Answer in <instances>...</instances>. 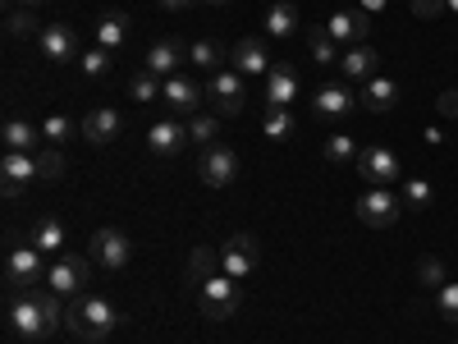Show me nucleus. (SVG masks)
I'll return each mask as SVG.
<instances>
[{
  "mask_svg": "<svg viewBox=\"0 0 458 344\" xmlns=\"http://www.w3.org/2000/svg\"><path fill=\"white\" fill-rule=\"evenodd\" d=\"M353 106H358V97L349 88H339V83L317 88V97H312V110L321 115V120H344V115H353Z\"/></svg>",
  "mask_w": 458,
  "mask_h": 344,
  "instance_id": "obj_23",
  "label": "nucleus"
},
{
  "mask_svg": "<svg viewBox=\"0 0 458 344\" xmlns=\"http://www.w3.org/2000/svg\"><path fill=\"white\" fill-rule=\"evenodd\" d=\"M220 271V248H193V257H188V285H202Z\"/></svg>",
  "mask_w": 458,
  "mask_h": 344,
  "instance_id": "obj_28",
  "label": "nucleus"
},
{
  "mask_svg": "<svg viewBox=\"0 0 458 344\" xmlns=\"http://www.w3.org/2000/svg\"><path fill=\"white\" fill-rule=\"evenodd\" d=\"M37 170H42V179H47V184L64 179V151H60V147L42 151V157H37Z\"/></svg>",
  "mask_w": 458,
  "mask_h": 344,
  "instance_id": "obj_37",
  "label": "nucleus"
},
{
  "mask_svg": "<svg viewBox=\"0 0 458 344\" xmlns=\"http://www.w3.org/2000/svg\"><path fill=\"white\" fill-rule=\"evenodd\" d=\"M261 129H266V138H276V142H284V138H293V115L289 110H266V120H261Z\"/></svg>",
  "mask_w": 458,
  "mask_h": 344,
  "instance_id": "obj_36",
  "label": "nucleus"
},
{
  "mask_svg": "<svg viewBox=\"0 0 458 344\" xmlns=\"http://www.w3.org/2000/svg\"><path fill=\"white\" fill-rule=\"evenodd\" d=\"M161 101L174 110V115H202V101H207V88L202 83H193L188 73H174V79H165V88H161Z\"/></svg>",
  "mask_w": 458,
  "mask_h": 344,
  "instance_id": "obj_13",
  "label": "nucleus"
},
{
  "mask_svg": "<svg viewBox=\"0 0 458 344\" xmlns=\"http://www.w3.org/2000/svg\"><path fill=\"white\" fill-rule=\"evenodd\" d=\"M5 313H10V331L19 340H47L64 326V308H60V294L51 289H37V285H19L5 289Z\"/></svg>",
  "mask_w": 458,
  "mask_h": 344,
  "instance_id": "obj_1",
  "label": "nucleus"
},
{
  "mask_svg": "<svg viewBox=\"0 0 458 344\" xmlns=\"http://www.w3.org/2000/svg\"><path fill=\"white\" fill-rule=\"evenodd\" d=\"M42 138H47L51 147H64V142L73 138V125L64 120V115H51V120L42 125Z\"/></svg>",
  "mask_w": 458,
  "mask_h": 344,
  "instance_id": "obj_39",
  "label": "nucleus"
},
{
  "mask_svg": "<svg viewBox=\"0 0 458 344\" xmlns=\"http://www.w3.org/2000/svg\"><path fill=\"white\" fill-rule=\"evenodd\" d=\"M5 5H10V10H37L42 0H5Z\"/></svg>",
  "mask_w": 458,
  "mask_h": 344,
  "instance_id": "obj_45",
  "label": "nucleus"
},
{
  "mask_svg": "<svg viewBox=\"0 0 458 344\" xmlns=\"http://www.w3.org/2000/svg\"><path fill=\"white\" fill-rule=\"evenodd\" d=\"M198 175H202V184H207V188H229V184L239 179V151H234V147H225V142L202 147Z\"/></svg>",
  "mask_w": 458,
  "mask_h": 344,
  "instance_id": "obj_8",
  "label": "nucleus"
},
{
  "mask_svg": "<svg viewBox=\"0 0 458 344\" xmlns=\"http://www.w3.org/2000/svg\"><path fill=\"white\" fill-rule=\"evenodd\" d=\"M436 313L458 326V285H440V289H436Z\"/></svg>",
  "mask_w": 458,
  "mask_h": 344,
  "instance_id": "obj_38",
  "label": "nucleus"
},
{
  "mask_svg": "<svg viewBox=\"0 0 458 344\" xmlns=\"http://www.w3.org/2000/svg\"><path fill=\"white\" fill-rule=\"evenodd\" d=\"M157 5H161V10H170V14H183L188 5H198V0H157Z\"/></svg>",
  "mask_w": 458,
  "mask_h": 344,
  "instance_id": "obj_44",
  "label": "nucleus"
},
{
  "mask_svg": "<svg viewBox=\"0 0 458 344\" xmlns=\"http://www.w3.org/2000/svg\"><path fill=\"white\" fill-rule=\"evenodd\" d=\"M114 326H120V308L110 298H97V294H79L64 313V331L83 344H101Z\"/></svg>",
  "mask_w": 458,
  "mask_h": 344,
  "instance_id": "obj_2",
  "label": "nucleus"
},
{
  "mask_svg": "<svg viewBox=\"0 0 458 344\" xmlns=\"http://www.w3.org/2000/svg\"><path fill=\"white\" fill-rule=\"evenodd\" d=\"M110 56H114V51H106V47H92V51H83V56H79L83 79H106V73H110Z\"/></svg>",
  "mask_w": 458,
  "mask_h": 344,
  "instance_id": "obj_35",
  "label": "nucleus"
},
{
  "mask_svg": "<svg viewBox=\"0 0 458 344\" xmlns=\"http://www.w3.org/2000/svg\"><path fill=\"white\" fill-rule=\"evenodd\" d=\"M37 51H42L51 64L79 60V28H69V23H47L42 37H37Z\"/></svg>",
  "mask_w": 458,
  "mask_h": 344,
  "instance_id": "obj_14",
  "label": "nucleus"
},
{
  "mask_svg": "<svg viewBox=\"0 0 458 344\" xmlns=\"http://www.w3.org/2000/svg\"><path fill=\"white\" fill-rule=\"evenodd\" d=\"M271 51H266V37H257V32H248V37H239V47H234V69L239 73H271Z\"/></svg>",
  "mask_w": 458,
  "mask_h": 344,
  "instance_id": "obj_20",
  "label": "nucleus"
},
{
  "mask_svg": "<svg viewBox=\"0 0 458 344\" xmlns=\"http://www.w3.org/2000/svg\"><path fill=\"white\" fill-rule=\"evenodd\" d=\"M449 10V0H412V14L417 19H436V14H445Z\"/></svg>",
  "mask_w": 458,
  "mask_h": 344,
  "instance_id": "obj_42",
  "label": "nucleus"
},
{
  "mask_svg": "<svg viewBox=\"0 0 458 344\" xmlns=\"http://www.w3.org/2000/svg\"><path fill=\"white\" fill-rule=\"evenodd\" d=\"M88 257L92 266H101V271H124V266L133 262V239L124 235V229H114V225H101L97 235L88 239Z\"/></svg>",
  "mask_w": 458,
  "mask_h": 344,
  "instance_id": "obj_4",
  "label": "nucleus"
},
{
  "mask_svg": "<svg viewBox=\"0 0 458 344\" xmlns=\"http://www.w3.org/2000/svg\"><path fill=\"white\" fill-rule=\"evenodd\" d=\"M0 142H5V151H32L37 142H42V129H32L28 120H10L0 125Z\"/></svg>",
  "mask_w": 458,
  "mask_h": 344,
  "instance_id": "obj_24",
  "label": "nucleus"
},
{
  "mask_svg": "<svg viewBox=\"0 0 458 344\" xmlns=\"http://www.w3.org/2000/svg\"><path fill=\"white\" fill-rule=\"evenodd\" d=\"M403 198H408V207H427L431 202V184L427 179H408L403 184Z\"/></svg>",
  "mask_w": 458,
  "mask_h": 344,
  "instance_id": "obj_40",
  "label": "nucleus"
},
{
  "mask_svg": "<svg viewBox=\"0 0 458 344\" xmlns=\"http://www.w3.org/2000/svg\"><path fill=\"white\" fill-rule=\"evenodd\" d=\"M47 271H51V262H47V253L37 248V244H28V248H10V257H5V289L42 285Z\"/></svg>",
  "mask_w": 458,
  "mask_h": 344,
  "instance_id": "obj_7",
  "label": "nucleus"
},
{
  "mask_svg": "<svg viewBox=\"0 0 458 344\" xmlns=\"http://www.w3.org/2000/svg\"><path fill=\"white\" fill-rule=\"evenodd\" d=\"M188 138H193L198 147H211V142L220 138V115H216V110L193 115V120H188Z\"/></svg>",
  "mask_w": 458,
  "mask_h": 344,
  "instance_id": "obj_32",
  "label": "nucleus"
},
{
  "mask_svg": "<svg viewBox=\"0 0 458 344\" xmlns=\"http://www.w3.org/2000/svg\"><path fill=\"white\" fill-rule=\"evenodd\" d=\"M298 97V69L284 60V64H271L266 73V88H261V106L266 110H289V101Z\"/></svg>",
  "mask_w": 458,
  "mask_h": 344,
  "instance_id": "obj_15",
  "label": "nucleus"
},
{
  "mask_svg": "<svg viewBox=\"0 0 458 344\" xmlns=\"http://www.w3.org/2000/svg\"><path fill=\"white\" fill-rule=\"evenodd\" d=\"M417 276H422V285H445V266L436 262V257H422V262H417Z\"/></svg>",
  "mask_w": 458,
  "mask_h": 344,
  "instance_id": "obj_41",
  "label": "nucleus"
},
{
  "mask_svg": "<svg viewBox=\"0 0 458 344\" xmlns=\"http://www.w3.org/2000/svg\"><path fill=\"white\" fill-rule=\"evenodd\" d=\"M308 42H312V56H317L321 64H339L344 51H339V42H335L326 28H312V32H308Z\"/></svg>",
  "mask_w": 458,
  "mask_h": 344,
  "instance_id": "obj_34",
  "label": "nucleus"
},
{
  "mask_svg": "<svg viewBox=\"0 0 458 344\" xmlns=\"http://www.w3.org/2000/svg\"><path fill=\"white\" fill-rule=\"evenodd\" d=\"M358 175H362L371 188H390V184L399 179V157H394L390 147L371 142V147H362V157H358Z\"/></svg>",
  "mask_w": 458,
  "mask_h": 344,
  "instance_id": "obj_12",
  "label": "nucleus"
},
{
  "mask_svg": "<svg viewBox=\"0 0 458 344\" xmlns=\"http://www.w3.org/2000/svg\"><path fill=\"white\" fill-rule=\"evenodd\" d=\"M376 64H380V56H376L367 42H362V47H349V51L339 56V73H344L349 83H371V79H376Z\"/></svg>",
  "mask_w": 458,
  "mask_h": 344,
  "instance_id": "obj_21",
  "label": "nucleus"
},
{
  "mask_svg": "<svg viewBox=\"0 0 458 344\" xmlns=\"http://www.w3.org/2000/svg\"><path fill=\"white\" fill-rule=\"evenodd\" d=\"M133 37V19L124 14V10H106L101 19H97V47H106V51H120L124 42Z\"/></svg>",
  "mask_w": 458,
  "mask_h": 344,
  "instance_id": "obj_22",
  "label": "nucleus"
},
{
  "mask_svg": "<svg viewBox=\"0 0 458 344\" xmlns=\"http://www.w3.org/2000/svg\"><path fill=\"white\" fill-rule=\"evenodd\" d=\"M207 101H211V110L220 115V120L239 115V110L248 106V83H243V73H239V69H216L211 79H207Z\"/></svg>",
  "mask_w": 458,
  "mask_h": 344,
  "instance_id": "obj_5",
  "label": "nucleus"
},
{
  "mask_svg": "<svg viewBox=\"0 0 458 344\" xmlns=\"http://www.w3.org/2000/svg\"><path fill=\"white\" fill-rule=\"evenodd\" d=\"M380 5H386V0H362V5H358V10H367V14H376Z\"/></svg>",
  "mask_w": 458,
  "mask_h": 344,
  "instance_id": "obj_46",
  "label": "nucleus"
},
{
  "mask_svg": "<svg viewBox=\"0 0 458 344\" xmlns=\"http://www.w3.org/2000/svg\"><path fill=\"white\" fill-rule=\"evenodd\" d=\"M92 276V257H79V253H60L51 257V271H47V289L60 294V298H79L83 285Z\"/></svg>",
  "mask_w": 458,
  "mask_h": 344,
  "instance_id": "obj_6",
  "label": "nucleus"
},
{
  "mask_svg": "<svg viewBox=\"0 0 458 344\" xmlns=\"http://www.w3.org/2000/svg\"><path fill=\"white\" fill-rule=\"evenodd\" d=\"M188 64H198V69L216 73V69L225 64V51L211 42V37H198V42H188Z\"/></svg>",
  "mask_w": 458,
  "mask_h": 344,
  "instance_id": "obj_29",
  "label": "nucleus"
},
{
  "mask_svg": "<svg viewBox=\"0 0 458 344\" xmlns=\"http://www.w3.org/2000/svg\"><path fill=\"white\" fill-rule=\"evenodd\" d=\"M161 88H165V79H157L151 69H138L133 79H129V92H133V101H157V97H161Z\"/></svg>",
  "mask_w": 458,
  "mask_h": 344,
  "instance_id": "obj_33",
  "label": "nucleus"
},
{
  "mask_svg": "<svg viewBox=\"0 0 458 344\" xmlns=\"http://www.w3.org/2000/svg\"><path fill=\"white\" fill-rule=\"evenodd\" d=\"M358 101H362L371 115H386V110L399 101V83H394V79H371V83L362 88V97H358Z\"/></svg>",
  "mask_w": 458,
  "mask_h": 344,
  "instance_id": "obj_27",
  "label": "nucleus"
},
{
  "mask_svg": "<svg viewBox=\"0 0 458 344\" xmlns=\"http://www.w3.org/2000/svg\"><path fill=\"white\" fill-rule=\"evenodd\" d=\"M266 32L271 37H293L298 32V10L284 5V0H276V5L266 10Z\"/></svg>",
  "mask_w": 458,
  "mask_h": 344,
  "instance_id": "obj_30",
  "label": "nucleus"
},
{
  "mask_svg": "<svg viewBox=\"0 0 458 344\" xmlns=\"http://www.w3.org/2000/svg\"><path fill=\"white\" fill-rule=\"evenodd\" d=\"M32 179H42L32 151H5V157H0V194L5 198H19L23 184H32Z\"/></svg>",
  "mask_w": 458,
  "mask_h": 344,
  "instance_id": "obj_11",
  "label": "nucleus"
},
{
  "mask_svg": "<svg viewBox=\"0 0 458 344\" xmlns=\"http://www.w3.org/2000/svg\"><path fill=\"white\" fill-rule=\"evenodd\" d=\"M120 133H124V115L114 110V106H97V110H88V120H83V138H88V142L106 147V142H114Z\"/></svg>",
  "mask_w": 458,
  "mask_h": 344,
  "instance_id": "obj_19",
  "label": "nucleus"
},
{
  "mask_svg": "<svg viewBox=\"0 0 458 344\" xmlns=\"http://www.w3.org/2000/svg\"><path fill=\"white\" fill-rule=\"evenodd\" d=\"M436 110H440V115H449V120H458V88H449V92H440V101H436Z\"/></svg>",
  "mask_w": 458,
  "mask_h": 344,
  "instance_id": "obj_43",
  "label": "nucleus"
},
{
  "mask_svg": "<svg viewBox=\"0 0 458 344\" xmlns=\"http://www.w3.org/2000/svg\"><path fill=\"white\" fill-rule=\"evenodd\" d=\"M257 262H261V248L252 235H229L225 248H220V271L225 276H234V280H248L257 271Z\"/></svg>",
  "mask_w": 458,
  "mask_h": 344,
  "instance_id": "obj_9",
  "label": "nucleus"
},
{
  "mask_svg": "<svg viewBox=\"0 0 458 344\" xmlns=\"http://www.w3.org/2000/svg\"><path fill=\"white\" fill-rule=\"evenodd\" d=\"M183 56H188V47L179 42V37H157V42L147 47V60H142V69H151L157 79H174V73H179V64H183Z\"/></svg>",
  "mask_w": 458,
  "mask_h": 344,
  "instance_id": "obj_17",
  "label": "nucleus"
},
{
  "mask_svg": "<svg viewBox=\"0 0 458 344\" xmlns=\"http://www.w3.org/2000/svg\"><path fill=\"white\" fill-rule=\"evenodd\" d=\"M239 303H243V289H239L234 276H225V271H216L211 280L198 285V313L207 322H229L239 313Z\"/></svg>",
  "mask_w": 458,
  "mask_h": 344,
  "instance_id": "obj_3",
  "label": "nucleus"
},
{
  "mask_svg": "<svg viewBox=\"0 0 458 344\" xmlns=\"http://www.w3.org/2000/svg\"><path fill=\"white\" fill-rule=\"evenodd\" d=\"M207 5H234V0H207Z\"/></svg>",
  "mask_w": 458,
  "mask_h": 344,
  "instance_id": "obj_47",
  "label": "nucleus"
},
{
  "mask_svg": "<svg viewBox=\"0 0 458 344\" xmlns=\"http://www.w3.org/2000/svg\"><path fill=\"white\" fill-rule=\"evenodd\" d=\"M188 142H193V138H188V125H179V120H157L147 129V151H151V157H161V161L179 157Z\"/></svg>",
  "mask_w": 458,
  "mask_h": 344,
  "instance_id": "obj_16",
  "label": "nucleus"
},
{
  "mask_svg": "<svg viewBox=\"0 0 458 344\" xmlns=\"http://www.w3.org/2000/svg\"><path fill=\"white\" fill-rule=\"evenodd\" d=\"M42 28H47V23H37L32 10H10V14H5V37H10V42H23V37H42Z\"/></svg>",
  "mask_w": 458,
  "mask_h": 344,
  "instance_id": "obj_31",
  "label": "nucleus"
},
{
  "mask_svg": "<svg viewBox=\"0 0 458 344\" xmlns=\"http://www.w3.org/2000/svg\"><path fill=\"white\" fill-rule=\"evenodd\" d=\"M321 157H326V166H353L358 157H362V151H358V138L353 133H330L326 142H321Z\"/></svg>",
  "mask_w": 458,
  "mask_h": 344,
  "instance_id": "obj_25",
  "label": "nucleus"
},
{
  "mask_svg": "<svg viewBox=\"0 0 458 344\" xmlns=\"http://www.w3.org/2000/svg\"><path fill=\"white\" fill-rule=\"evenodd\" d=\"M449 10H454V14H458V0H449Z\"/></svg>",
  "mask_w": 458,
  "mask_h": 344,
  "instance_id": "obj_48",
  "label": "nucleus"
},
{
  "mask_svg": "<svg viewBox=\"0 0 458 344\" xmlns=\"http://www.w3.org/2000/svg\"><path fill=\"white\" fill-rule=\"evenodd\" d=\"M399 216H403V207L394 198V188H367L358 198V220L371 225V229H390Z\"/></svg>",
  "mask_w": 458,
  "mask_h": 344,
  "instance_id": "obj_10",
  "label": "nucleus"
},
{
  "mask_svg": "<svg viewBox=\"0 0 458 344\" xmlns=\"http://www.w3.org/2000/svg\"><path fill=\"white\" fill-rule=\"evenodd\" d=\"M32 244L42 248L47 257H60L64 253V220L60 216H42V220H37V229H32Z\"/></svg>",
  "mask_w": 458,
  "mask_h": 344,
  "instance_id": "obj_26",
  "label": "nucleus"
},
{
  "mask_svg": "<svg viewBox=\"0 0 458 344\" xmlns=\"http://www.w3.org/2000/svg\"><path fill=\"white\" fill-rule=\"evenodd\" d=\"M326 32L335 37V42H344V47H362V37L371 32V14L367 10H339V14H330Z\"/></svg>",
  "mask_w": 458,
  "mask_h": 344,
  "instance_id": "obj_18",
  "label": "nucleus"
}]
</instances>
